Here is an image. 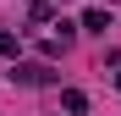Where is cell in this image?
<instances>
[{
  "instance_id": "cell-2",
  "label": "cell",
  "mask_w": 121,
  "mask_h": 116,
  "mask_svg": "<svg viewBox=\"0 0 121 116\" xmlns=\"http://www.w3.org/2000/svg\"><path fill=\"white\" fill-rule=\"evenodd\" d=\"M83 28H88V33H105V28H110V11H99V6L83 11Z\"/></svg>"
},
{
  "instance_id": "cell-5",
  "label": "cell",
  "mask_w": 121,
  "mask_h": 116,
  "mask_svg": "<svg viewBox=\"0 0 121 116\" xmlns=\"http://www.w3.org/2000/svg\"><path fill=\"white\" fill-rule=\"evenodd\" d=\"M116 88H121V72H116Z\"/></svg>"
},
{
  "instance_id": "cell-3",
  "label": "cell",
  "mask_w": 121,
  "mask_h": 116,
  "mask_svg": "<svg viewBox=\"0 0 121 116\" xmlns=\"http://www.w3.org/2000/svg\"><path fill=\"white\" fill-rule=\"evenodd\" d=\"M60 105H66V111H88V100H83V88H66V94H60Z\"/></svg>"
},
{
  "instance_id": "cell-4",
  "label": "cell",
  "mask_w": 121,
  "mask_h": 116,
  "mask_svg": "<svg viewBox=\"0 0 121 116\" xmlns=\"http://www.w3.org/2000/svg\"><path fill=\"white\" fill-rule=\"evenodd\" d=\"M0 55H17V33H0Z\"/></svg>"
},
{
  "instance_id": "cell-1",
  "label": "cell",
  "mask_w": 121,
  "mask_h": 116,
  "mask_svg": "<svg viewBox=\"0 0 121 116\" xmlns=\"http://www.w3.org/2000/svg\"><path fill=\"white\" fill-rule=\"evenodd\" d=\"M11 77H17V83H28V88H33V83H50V66H39V61H28V66H17Z\"/></svg>"
}]
</instances>
